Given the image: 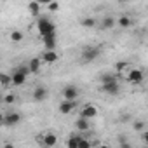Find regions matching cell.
Segmentation results:
<instances>
[{
  "mask_svg": "<svg viewBox=\"0 0 148 148\" xmlns=\"http://www.w3.org/2000/svg\"><path fill=\"white\" fill-rule=\"evenodd\" d=\"M115 23H117L120 28H129V26L132 25V21H131V18H129V16H120Z\"/></svg>",
  "mask_w": 148,
  "mask_h": 148,
  "instance_id": "19",
  "label": "cell"
},
{
  "mask_svg": "<svg viewBox=\"0 0 148 148\" xmlns=\"http://www.w3.org/2000/svg\"><path fill=\"white\" fill-rule=\"evenodd\" d=\"M58 59H59L58 52H56V51H49V49H45V51L42 52V56H40V61L45 63V64H54Z\"/></svg>",
  "mask_w": 148,
  "mask_h": 148,
  "instance_id": "10",
  "label": "cell"
},
{
  "mask_svg": "<svg viewBox=\"0 0 148 148\" xmlns=\"http://www.w3.org/2000/svg\"><path fill=\"white\" fill-rule=\"evenodd\" d=\"M28 12H30L33 18H37V16L40 14V4L35 2V0H32V2L28 4Z\"/></svg>",
  "mask_w": 148,
  "mask_h": 148,
  "instance_id": "17",
  "label": "cell"
},
{
  "mask_svg": "<svg viewBox=\"0 0 148 148\" xmlns=\"http://www.w3.org/2000/svg\"><path fill=\"white\" fill-rule=\"evenodd\" d=\"M79 99H63L61 101V105H59V113H63V115H68V113H71L73 110L77 108V103Z\"/></svg>",
  "mask_w": 148,
  "mask_h": 148,
  "instance_id": "4",
  "label": "cell"
},
{
  "mask_svg": "<svg viewBox=\"0 0 148 148\" xmlns=\"http://www.w3.org/2000/svg\"><path fill=\"white\" fill-rule=\"evenodd\" d=\"M2 98H4V94H2V92H0V106H2V105H4V103H2Z\"/></svg>",
  "mask_w": 148,
  "mask_h": 148,
  "instance_id": "31",
  "label": "cell"
},
{
  "mask_svg": "<svg viewBox=\"0 0 148 148\" xmlns=\"http://www.w3.org/2000/svg\"><path fill=\"white\" fill-rule=\"evenodd\" d=\"M37 32H38L40 37L56 33V25H54V21H51L49 18H44V16H42V18L37 19Z\"/></svg>",
  "mask_w": 148,
  "mask_h": 148,
  "instance_id": "1",
  "label": "cell"
},
{
  "mask_svg": "<svg viewBox=\"0 0 148 148\" xmlns=\"http://www.w3.org/2000/svg\"><path fill=\"white\" fill-rule=\"evenodd\" d=\"M42 42H44V47H45V49H49V51H56V33L44 35V37H42Z\"/></svg>",
  "mask_w": 148,
  "mask_h": 148,
  "instance_id": "12",
  "label": "cell"
},
{
  "mask_svg": "<svg viewBox=\"0 0 148 148\" xmlns=\"http://www.w3.org/2000/svg\"><path fill=\"white\" fill-rule=\"evenodd\" d=\"M89 146H92V141H89V139L84 138V134H82V138L79 139V148H89Z\"/></svg>",
  "mask_w": 148,
  "mask_h": 148,
  "instance_id": "25",
  "label": "cell"
},
{
  "mask_svg": "<svg viewBox=\"0 0 148 148\" xmlns=\"http://www.w3.org/2000/svg\"><path fill=\"white\" fill-rule=\"evenodd\" d=\"M98 115V106L96 105H92V103H87V105H84L82 108H80V117H84V119H94Z\"/></svg>",
  "mask_w": 148,
  "mask_h": 148,
  "instance_id": "6",
  "label": "cell"
},
{
  "mask_svg": "<svg viewBox=\"0 0 148 148\" xmlns=\"http://www.w3.org/2000/svg\"><path fill=\"white\" fill-rule=\"evenodd\" d=\"M82 138V134L79 132V134H71L70 138H68V141H66V146L68 148H79V139Z\"/></svg>",
  "mask_w": 148,
  "mask_h": 148,
  "instance_id": "16",
  "label": "cell"
},
{
  "mask_svg": "<svg viewBox=\"0 0 148 148\" xmlns=\"http://www.w3.org/2000/svg\"><path fill=\"white\" fill-rule=\"evenodd\" d=\"M115 25H117V23H115V19H113L112 16H106V18H103V21H101L103 30H112Z\"/></svg>",
  "mask_w": 148,
  "mask_h": 148,
  "instance_id": "18",
  "label": "cell"
},
{
  "mask_svg": "<svg viewBox=\"0 0 148 148\" xmlns=\"http://www.w3.org/2000/svg\"><path fill=\"white\" fill-rule=\"evenodd\" d=\"M0 125H4V113H0Z\"/></svg>",
  "mask_w": 148,
  "mask_h": 148,
  "instance_id": "30",
  "label": "cell"
},
{
  "mask_svg": "<svg viewBox=\"0 0 148 148\" xmlns=\"http://www.w3.org/2000/svg\"><path fill=\"white\" fill-rule=\"evenodd\" d=\"M101 54V49L96 47V45H89V47H84L82 52H80V59L84 63H92L94 59H98Z\"/></svg>",
  "mask_w": 148,
  "mask_h": 148,
  "instance_id": "2",
  "label": "cell"
},
{
  "mask_svg": "<svg viewBox=\"0 0 148 148\" xmlns=\"http://www.w3.org/2000/svg\"><path fill=\"white\" fill-rule=\"evenodd\" d=\"M47 94H49V91H47L44 86H38V87L33 89V99H35V101H44V99L47 98Z\"/></svg>",
  "mask_w": 148,
  "mask_h": 148,
  "instance_id": "14",
  "label": "cell"
},
{
  "mask_svg": "<svg viewBox=\"0 0 148 148\" xmlns=\"http://www.w3.org/2000/svg\"><path fill=\"white\" fill-rule=\"evenodd\" d=\"M75 129L79 132H87L91 129V124H89V119H84V117H79L75 120Z\"/></svg>",
  "mask_w": 148,
  "mask_h": 148,
  "instance_id": "13",
  "label": "cell"
},
{
  "mask_svg": "<svg viewBox=\"0 0 148 148\" xmlns=\"http://www.w3.org/2000/svg\"><path fill=\"white\" fill-rule=\"evenodd\" d=\"M26 82V75L21 71V70H18L16 68V71L11 75V86H16V87H19V86H23Z\"/></svg>",
  "mask_w": 148,
  "mask_h": 148,
  "instance_id": "11",
  "label": "cell"
},
{
  "mask_svg": "<svg viewBox=\"0 0 148 148\" xmlns=\"http://www.w3.org/2000/svg\"><path fill=\"white\" fill-rule=\"evenodd\" d=\"M0 86H2V87H9L11 86V75L0 71Z\"/></svg>",
  "mask_w": 148,
  "mask_h": 148,
  "instance_id": "20",
  "label": "cell"
},
{
  "mask_svg": "<svg viewBox=\"0 0 148 148\" xmlns=\"http://www.w3.org/2000/svg\"><path fill=\"white\" fill-rule=\"evenodd\" d=\"M47 7H49L51 12H56V11H59V2H56V0H51V2L47 4Z\"/></svg>",
  "mask_w": 148,
  "mask_h": 148,
  "instance_id": "27",
  "label": "cell"
},
{
  "mask_svg": "<svg viewBox=\"0 0 148 148\" xmlns=\"http://www.w3.org/2000/svg\"><path fill=\"white\" fill-rule=\"evenodd\" d=\"M125 80H127L129 84H132V86H139V84L145 80V73H143V70H139V68H131V70L127 71V75H125Z\"/></svg>",
  "mask_w": 148,
  "mask_h": 148,
  "instance_id": "3",
  "label": "cell"
},
{
  "mask_svg": "<svg viewBox=\"0 0 148 148\" xmlns=\"http://www.w3.org/2000/svg\"><path fill=\"white\" fill-rule=\"evenodd\" d=\"M132 127H134L136 132H143V131H145V122H143V120H134Z\"/></svg>",
  "mask_w": 148,
  "mask_h": 148,
  "instance_id": "26",
  "label": "cell"
},
{
  "mask_svg": "<svg viewBox=\"0 0 148 148\" xmlns=\"http://www.w3.org/2000/svg\"><path fill=\"white\" fill-rule=\"evenodd\" d=\"M129 68V63L127 61H117L115 63V70H117V73H122L124 70H127Z\"/></svg>",
  "mask_w": 148,
  "mask_h": 148,
  "instance_id": "24",
  "label": "cell"
},
{
  "mask_svg": "<svg viewBox=\"0 0 148 148\" xmlns=\"http://www.w3.org/2000/svg\"><path fill=\"white\" fill-rule=\"evenodd\" d=\"M101 87H103V92H106V94H110V96H115V94L120 92V84H119V80H112V82L101 84Z\"/></svg>",
  "mask_w": 148,
  "mask_h": 148,
  "instance_id": "9",
  "label": "cell"
},
{
  "mask_svg": "<svg viewBox=\"0 0 148 148\" xmlns=\"http://www.w3.org/2000/svg\"><path fill=\"white\" fill-rule=\"evenodd\" d=\"M80 25H82L84 28H94V26H96V19H94V18H84V19L80 21Z\"/></svg>",
  "mask_w": 148,
  "mask_h": 148,
  "instance_id": "23",
  "label": "cell"
},
{
  "mask_svg": "<svg viewBox=\"0 0 148 148\" xmlns=\"http://www.w3.org/2000/svg\"><path fill=\"white\" fill-rule=\"evenodd\" d=\"M141 138H143V141H145V143H148V134H146V132H143V134H141Z\"/></svg>",
  "mask_w": 148,
  "mask_h": 148,
  "instance_id": "29",
  "label": "cell"
},
{
  "mask_svg": "<svg viewBox=\"0 0 148 148\" xmlns=\"http://www.w3.org/2000/svg\"><path fill=\"white\" fill-rule=\"evenodd\" d=\"M61 94H63V99H79L80 91L75 86H66V87H63Z\"/></svg>",
  "mask_w": 148,
  "mask_h": 148,
  "instance_id": "8",
  "label": "cell"
},
{
  "mask_svg": "<svg viewBox=\"0 0 148 148\" xmlns=\"http://www.w3.org/2000/svg\"><path fill=\"white\" fill-rule=\"evenodd\" d=\"M40 66H42V61H40V58H32V59H30V63H28L30 73H33V75H37V73L40 71Z\"/></svg>",
  "mask_w": 148,
  "mask_h": 148,
  "instance_id": "15",
  "label": "cell"
},
{
  "mask_svg": "<svg viewBox=\"0 0 148 148\" xmlns=\"http://www.w3.org/2000/svg\"><path fill=\"white\" fill-rule=\"evenodd\" d=\"M2 103L4 105H14L16 103V94L14 92H9V94H4V98H2Z\"/></svg>",
  "mask_w": 148,
  "mask_h": 148,
  "instance_id": "22",
  "label": "cell"
},
{
  "mask_svg": "<svg viewBox=\"0 0 148 148\" xmlns=\"http://www.w3.org/2000/svg\"><path fill=\"white\" fill-rule=\"evenodd\" d=\"M35 2H38L40 5H47V4L51 2V0H35Z\"/></svg>",
  "mask_w": 148,
  "mask_h": 148,
  "instance_id": "28",
  "label": "cell"
},
{
  "mask_svg": "<svg viewBox=\"0 0 148 148\" xmlns=\"http://www.w3.org/2000/svg\"><path fill=\"white\" fill-rule=\"evenodd\" d=\"M21 120H23V117H21L19 112H9V113L4 115V125H9V127L18 125Z\"/></svg>",
  "mask_w": 148,
  "mask_h": 148,
  "instance_id": "5",
  "label": "cell"
},
{
  "mask_svg": "<svg viewBox=\"0 0 148 148\" xmlns=\"http://www.w3.org/2000/svg\"><path fill=\"white\" fill-rule=\"evenodd\" d=\"M9 38H11L14 44H18V42H23V33H21L19 30H14V32H11V33H9Z\"/></svg>",
  "mask_w": 148,
  "mask_h": 148,
  "instance_id": "21",
  "label": "cell"
},
{
  "mask_svg": "<svg viewBox=\"0 0 148 148\" xmlns=\"http://www.w3.org/2000/svg\"><path fill=\"white\" fill-rule=\"evenodd\" d=\"M58 141H59V139H58V134H54V132H44L42 138H40V145H44V146H47V148L56 146Z\"/></svg>",
  "mask_w": 148,
  "mask_h": 148,
  "instance_id": "7",
  "label": "cell"
}]
</instances>
